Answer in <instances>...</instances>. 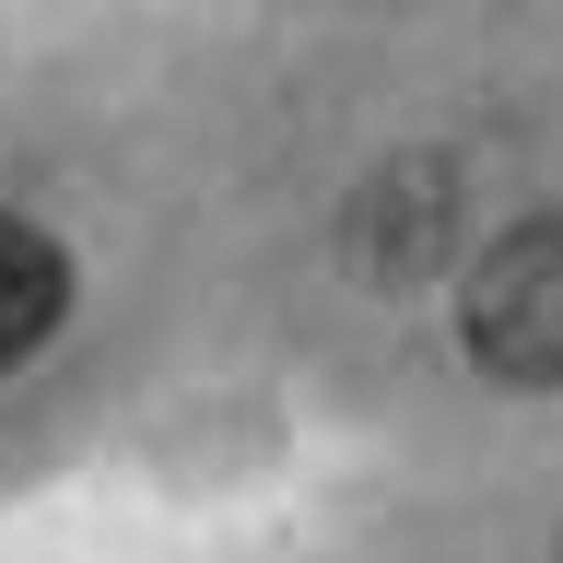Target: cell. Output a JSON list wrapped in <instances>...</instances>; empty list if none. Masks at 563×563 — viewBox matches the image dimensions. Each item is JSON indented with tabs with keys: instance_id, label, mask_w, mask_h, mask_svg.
<instances>
[{
	"instance_id": "cell-1",
	"label": "cell",
	"mask_w": 563,
	"mask_h": 563,
	"mask_svg": "<svg viewBox=\"0 0 563 563\" xmlns=\"http://www.w3.org/2000/svg\"><path fill=\"white\" fill-rule=\"evenodd\" d=\"M457 341L493 387H563V211H528L470 258Z\"/></svg>"
},
{
	"instance_id": "cell-2",
	"label": "cell",
	"mask_w": 563,
	"mask_h": 563,
	"mask_svg": "<svg viewBox=\"0 0 563 563\" xmlns=\"http://www.w3.org/2000/svg\"><path fill=\"white\" fill-rule=\"evenodd\" d=\"M59 317H70V258H59V235L24 223V211H0V376H12Z\"/></svg>"
}]
</instances>
